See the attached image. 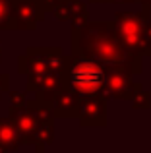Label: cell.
Segmentation results:
<instances>
[{
    "label": "cell",
    "instance_id": "6da1fadb",
    "mask_svg": "<svg viewBox=\"0 0 151 153\" xmlns=\"http://www.w3.org/2000/svg\"><path fill=\"white\" fill-rule=\"evenodd\" d=\"M72 52L93 56L99 62L114 68H124L130 74H141V58L144 54H136L124 49L116 31L114 19L101 22H87L79 29H72Z\"/></svg>",
    "mask_w": 151,
    "mask_h": 153
},
{
    "label": "cell",
    "instance_id": "7a4b0ae2",
    "mask_svg": "<svg viewBox=\"0 0 151 153\" xmlns=\"http://www.w3.org/2000/svg\"><path fill=\"white\" fill-rule=\"evenodd\" d=\"M109 68L110 66L99 62L93 56L72 52L66 56V66L62 70V83L66 89L74 91L78 97H93V95L107 97Z\"/></svg>",
    "mask_w": 151,
    "mask_h": 153
},
{
    "label": "cell",
    "instance_id": "3957f363",
    "mask_svg": "<svg viewBox=\"0 0 151 153\" xmlns=\"http://www.w3.org/2000/svg\"><path fill=\"white\" fill-rule=\"evenodd\" d=\"M144 10L138 12H118L114 16V31H116L120 43L126 51L136 52L145 56V45H144V27L149 19V6H141Z\"/></svg>",
    "mask_w": 151,
    "mask_h": 153
},
{
    "label": "cell",
    "instance_id": "277c9868",
    "mask_svg": "<svg viewBox=\"0 0 151 153\" xmlns=\"http://www.w3.org/2000/svg\"><path fill=\"white\" fill-rule=\"evenodd\" d=\"M66 66V56L60 47H31L18 58L19 74H41V72H60Z\"/></svg>",
    "mask_w": 151,
    "mask_h": 153
},
{
    "label": "cell",
    "instance_id": "5b68a950",
    "mask_svg": "<svg viewBox=\"0 0 151 153\" xmlns=\"http://www.w3.org/2000/svg\"><path fill=\"white\" fill-rule=\"evenodd\" d=\"M60 89H64L60 72H41V74H31L27 79V91H33L35 99L41 103L50 105L54 95Z\"/></svg>",
    "mask_w": 151,
    "mask_h": 153
},
{
    "label": "cell",
    "instance_id": "8992f818",
    "mask_svg": "<svg viewBox=\"0 0 151 153\" xmlns=\"http://www.w3.org/2000/svg\"><path fill=\"white\" fill-rule=\"evenodd\" d=\"M8 2L14 25L19 31H33L37 23L45 18L41 8L37 6V0H8Z\"/></svg>",
    "mask_w": 151,
    "mask_h": 153
},
{
    "label": "cell",
    "instance_id": "52a82bcc",
    "mask_svg": "<svg viewBox=\"0 0 151 153\" xmlns=\"http://www.w3.org/2000/svg\"><path fill=\"white\" fill-rule=\"evenodd\" d=\"M79 124L83 128L89 126H105L107 124V97L93 95V97L79 99Z\"/></svg>",
    "mask_w": 151,
    "mask_h": 153
},
{
    "label": "cell",
    "instance_id": "ba28073f",
    "mask_svg": "<svg viewBox=\"0 0 151 153\" xmlns=\"http://www.w3.org/2000/svg\"><path fill=\"white\" fill-rule=\"evenodd\" d=\"M134 74H130L124 68H109L107 76V97L109 99H118V101H130L134 93L136 82L132 79Z\"/></svg>",
    "mask_w": 151,
    "mask_h": 153
},
{
    "label": "cell",
    "instance_id": "9c48e42d",
    "mask_svg": "<svg viewBox=\"0 0 151 153\" xmlns=\"http://www.w3.org/2000/svg\"><path fill=\"white\" fill-rule=\"evenodd\" d=\"M79 99L74 91L70 89H60L54 99L50 101V111H53L54 118L56 116H64V118H72V116H78L79 114Z\"/></svg>",
    "mask_w": 151,
    "mask_h": 153
},
{
    "label": "cell",
    "instance_id": "30bf717a",
    "mask_svg": "<svg viewBox=\"0 0 151 153\" xmlns=\"http://www.w3.org/2000/svg\"><path fill=\"white\" fill-rule=\"evenodd\" d=\"M12 118H14L16 126H18L23 143L31 146L33 140H35V134H37V128H39V124H41V118H45V116H37L31 108H25V111L14 114Z\"/></svg>",
    "mask_w": 151,
    "mask_h": 153
},
{
    "label": "cell",
    "instance_id": "8fae6325",
    "mask_svg": "<svg viewBox=\"0 0 151 153\" xmlns=\"http://www.w3.org/2000/svg\"><path fill=\"white\" fill-rule=\"evenodd\" d=\"M23 146V140L12 116L0 118V153L2 151H18Z\"/></svg>",
    "mask_w": 151,
    "mask_h": 153
},
{
    "label": "cell",
    "instance_id": "7c38bea8",
    "mask_svg": "<svg viewBox=\"0 0 151 153\" xmlns=\"http://www.w3.org/2000/svg\"><path fill=\"white\" fill-rule=\"evenodd\" d=\"M70 22H72V29H79L89 22L87 16V8L81 0H72V14H70Z\"/></svg>",
    "mask_w": 151,
    "mask_h": 153
},
{
    "label": "cell",
    "instance_id": "4fadbf2b",
    "mask_svg": "<svg viewBox=\"0 0 151 153\" xmlns=\"http://www.w3.org/2000/svg\"><path fill=\"white\" fill-rule=\"evenodd\" d=\"M130 101H132L134 108H149L151 107V95H149V91L144 89V85L140 82H136V87H134V93H132Z\"/></svg>",
    "mask_w": 151,
    "mask_h": 153
},
{
    "label": "cell",
    "instance_id": "5bb4252c",
    "mask_svg": "<svg viewBox=\"0 0 151 153\" xmlns=\"http://www.w3.org/2000/svg\"><path fill=\"white\" fill-rule=\"evenodd\" d=\"M0 29H16L14 19L10 16V2L8 0H0Z\"/></svg>",
    "mask_w": 151,
    "mask_h": 153
},
{
    "label": "cell",
    "instance_id": "9a60e30c",
    "mask_svg": "<svg viewBox=\"0 0 151 153\" xmlns=\"http://www.w3.org/2000/svg\"><path fill=\"white\" fill-rule=\"evenodd\" d=\"M10 99H12V105H10V116L18 114V112L25 111L27 108V93H10Z\"/></svg>",
    "mask_w": 151,
    "mask_h": 153
},
{
    "label": "cell",
    "instance_id": "2e32d148",
    "mask_svg": "<svg viewBox=\"0 0 151 153\" xmlns=\"http://www.w3.org/2000/svg\"><path fill=\"white\" fill-rule=\"evenodd\" d=\"M53 14L58 22H68L70 14H72V2H70V0H60V2L54 6Z\"/></svg>",
    "mask_w": 151,
    "mask_h": 153
},
{
    "label": "cell",
    "instance_id": "e0dca14e",
    "mask_svg": "<svg viewBox=\"0 0 151 153\" xmlns=\"http://www.w3.org/2000/svg\"><path fill=\"white\" fill-rule=\"evenodd\" d=\"M144 45H145V56H151V18L144 27Z\"/></svg>",
    "mask_w": 151,
    "mask_h": 153
},
{
    "label": "cell",
    "instance_id": "ac0fdd59",
    "mask_svg": "<svg viewBox=\"0 0 151 153\" xmlns=\"http://www.w3.org/2000/svg\"><path fill=\"white\" fill-rule=\"evenodd\" d=\"M60 2V0H37V6L41 8L43 14H49V12L54 10V6Z\"/></svg>",
    "mask_w": 151,
    "mask_h": 153
},
{
    "label": "cell",
    "instance_id": "d6986e66",
    "mask_svg": "<svg viewBox=\"0 0 151 153\" xmlns=\"http://www.w3.org/2000/svg\"><path fill=\"white\" fill-rule=\"evenodd\" d=\"M8 85H10V78H8V74H0V97H2L4 91H8Z\"/></svg>",
    "mask_w": 151,
    "mask_h": 153
},
{
    "label": "cell",
    "instance_id": "ffe728a7",
    "mask_svg": "<svg viewBox=\"0 0 151 153\" xmlns=\"http://www.w3.org/2000/svg\"><path fill=\"white\" fill-rule=\"evenodd\" d=\"M91 4H113V0H89Z\"/></svg>",
    "mask_w": 151,
    "mask_h": 153
},
{
    "label": "cell",
    "instance_id": "44dd1931",
    "mask_svg": "<svg viewBox=\"0 0 151 153\" xmlns=\"http://www.w3.org/2000/svg\"><path fill=\"white\" fill-rule=\"evenodd\" d=\"M113 2H118V4H120V2H124V4H132V2H136V0H113Z\"/></svg>",
    "mask_w": 151,
    "mask_h": 153
},
{
    "label": "cell",
    "instance_id": "7402d4cb",
    "mask_svg": "<svg viewBox=\"0 0 151 153\" xmlns=\"http://www.w3.org/2000/svg\"><path fill=\"white\" fill-rule=\"evenodd\" d=\"M136 2H140L141 6H149V2H151V0H136Z\"/></svg>",
    "mask_w": 151,
    "mask_h": 153
},
{
    "label": "cell",
    "instance_id": "603a6c76",
    "mask_svg": "<svg viewBox=\"0 0 151 153\" xmlns=\"http://www.w3.org/2000/svg\"><path fill=\"white\" fill-rule=\"evenodd\" d=\"M0 62H2V43H0Z\"/></svg>",
    "mask_w": 151,
    "mask_h": 153
},
{
    "label": "cell",
    "instance_id": "cb8c5ba5",
    "mask_svg": "<svg viewBox=\"0 0 151 153\" xmlns=\"http://www.w3.org/2000/svg\"><path fill=\"white\" fill-rule=\"evenodd\" d=\"M149 8H151V2H149Z\"/></svg>",
    "mask_w": 151,
    "mask_h": 153
},
{
    "label": "cell",
    "instance_id": "d4e9b609",
    "mask_svg": "<svg viewBox=\"0 0 151 153\" xmlns=\"http://www.w3.org/2000/svg\"><path fill=\"white\" fill-rule=\"evenodd\" d=\"M70 2H72V0H70Z\"/></svg>",
    "mask_w": 151,
    "mask_h": 153
}]
</instances>
